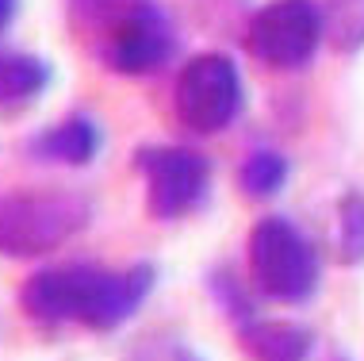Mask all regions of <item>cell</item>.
<instances>
[{
	"label": "cell",
	"instance_id": "cell-10",
	"mask_svg": "<svg viewBox=\"0 0 364 361\" xmlns=\"http://www.w3.org/2000/svg\"><path fill=\"white\" fill-rule=\"evenodd\" d=\"M50 81V66L35 54H0V104H23Z\"/></svg>",
	"mask_w": 364,
	"mask_h": 361
},
{
	"label": "cell",
	"instance_id": "cell-11",
	"mask_svg": "<svg viewBox=\"0 0 364 361\" xmlns=\"http://www.w3.org/2000/svg\"><path fill=\"white\" fill-rule=\"evenodd\" d=\"M238 181H242V192L253 197V200L277 197V192L284 189V181H288V162H284L277 150H257V154L245 158Z\"/></svg>",
	"mask_w": 364,
	"mask_h": 361
},
{
	"label": "cell",
	"instance_id": "cell-13",
	"mask_svg": "<svg viewBox=\"0 0 364 361\" xmlns=\"http://www.w3.org/2000/svg\"><path fill=\"white\" fill-rule=\"evenodd\" d=\"M16 16V0H0V31L8 27V19Z\"/></svg>",
	"mask_w": 364,
	"mask_h": 361
},
{
	"label": "cell",
	"instance_id": "cell-4",
	"mask_svg": "<svg viewBox=\"0 0 364 361\" xmlns=\"http://www.w3.org/2000/svg\"><path fill=\"white\" fill-rule=\"evenodd\" d=\"M176 115L200 135H215L242 108V77L226 54H196L176 73Z\"/></svg>",
	"mask_w": 364,
	"mask_h": 361
},
{
	"label": "cell",
	"instance_id": "cell-9",
	"mask_svg": "<svg viewBox=\"0 0 364 361\" xmlns=\"http://www.w3.org/2000/svg\"><path fill=\"white\" fill-rule=\"evenodd\" d=\"M96 146H100V131L85 115H73V120H62L58 127H50L46 135H38L35 154L46 162H62V165H88Z\"/></svg>",
	"mask_w": 364,
	"mask_h": 361
},
{
	"label": "cell",
	"instance_id": "cell-8",
	"mask_svg": "<svg viewBox=\"0 0 364 361\" xmlns=\"http://www.w3.org/2000/svg\"><path fill=\"white\" fill-rule=\"evenodd\" d=\"M238 342L253 361H307L314 338L307 327L288 319H245L238 327Z\"/></svg>",
	"mask_w": 364,
	"mask_h": 361
},
{
	"label": "cell",
	"instance_id": "cell-7",
	"mask_svg": "<svg viewBox=\"0 0 364 361\" xmlns=\"http://www.w3.org/2000/svg\"><path fill=\"white\" fill-rule=\"evenodd\" d=\"M100 58L115 73L142 77L161 70V62L173 54V27L154 4H142L123 19L107 23L100 35Z\"/></svg>",
	"mask_w": 364,
	"mask_h": 361
},
{
	"label": "cell",
	"instance_id": "cell-3",
	"mask_svg": "<svg viewBox=\"0 0 364 361\" xmlns=\"http://www.w3.org/2000/svg\"><path fill=\"white\" fill-rule=\"evenodd\" d=\"M253 288L280 304H307L318 288V253L295 223L264 216L250 231Z\"/></svg>",
	"mask_w": 364,
	"mask_h": 361
},
{
	"label": "cell",
	"instance_id": "cell-2",
	"mask_svg": "<svg viewBox=\"0 0 364 361\" xmlns=\"http://www.w3.org/2000/svg\"><path fill=\"white\" fill-rule=\"evenodd\" d=\"M88 216L92 208L77 192H8L0 197V253L43 258L81 235Z\"/></svg>",
	"mask_w": 364,
	"mask_h": 361
},
{
	"label": "cell",
	"instance_id": "cell-5",
	"mask_svg": "<svg viewBox=\"0 0 364 361\" xmlns=\"http://www.w3.org/2000/svg\"><path fill=\"white\" fill-rule=\"evenodd\" d=\"M134 165L146 177V208L154 219H181L203 200L211 181V165L203 154L184 146H150L139 150Z\"/></svg>",
	"mask_w": 364,
	"mask_h": 361
},
{
	"label": "cell",
	"instance_id": "cell-6",
	"mask_svg": "<svg viewBox=\"0 0 364 361\" xmlns=\"http://www.w3.org/2000/svg\"><path fill=\"white\" fill-rule=\"evenodd\" d=\"M322 38V12L314 0H272L250 23V54L272 70H295L311 62Z\"/></svg>",
	"mask_w": 364,
	"mask_h": 361
},
{
	"label": "cell",
	"instance_id": "cell-1",
	"mask_svg": "<svg viewBox=\"0 0 364 361\" xmlns=\"http://www.w3.org/2000/svg\"><path fill=\"white\" fill-rule=\"evenodd\" d=\"M154 288V266L100 269L62 266L31 273L19 288V304L35 323H81L88 330H115L134 315Z\"/></svg>",
	"mask_w": 364,
	"mask_h": 361
},
{
	"label": "cell",
	"instance_id": "cell-12",
	"mask_svg": "<svg viewBox=\"0 0 364 361\" xmlns=\"http://www.w3.org/2000/svg\"><path fill=\"white\" fill-rule=\"evenodd\" d=\"M338 246H341V261H346V266L364 261V197H360V192L341 197V208H338Z\"/></svg>",
	"mask_w": 364,
	"mask_h": 361
}]
</instances>
